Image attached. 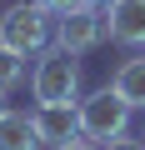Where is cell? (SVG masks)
I'll return each instance as SVG.
<instances>
[{"label":"cell","mask_w":145,"mask_h":150,"mask_svg":"<svg viewBox=\"0 0 145 150\" xmlns=\"http://www.w3.org/2000/svg\"><path fill=\"white\" fill-rule=\"evenodd\" d=\"M105 35L115 45H145V0H110L105 5Z\"/></svg>","instance_id":"8992f818"},{"label":"cell","mask_w":145,"mask_h":150,"mask_svg":"<svg viewBox=\"0 0 145 150\" xmlns=\"http://www.w3.org/2000/svg\"><path fill=\"white\" fill-rule=\"evenodd\" d=\"M5 110H10V105H5V90H0V115H5Z\"/></svg>","instance_id":"5bb4252c"},{"label":"cell","mask_w":145,"mask_h":150,"mask_svg":"<svg viewBox=\"0 0 145 150\" xmlns=\"http://www.w3.org/2000/svg\"><path fill=\"white\" fill-rule=\"evenodd\" d=\"M80 5H95V10H105V5H110V0H80Z\"/></svg>","instance_id":"4fadbf2b"},{"label":"cell","mask_w":145,"mask_h":150,"mask_svg":"<svg viewBox=\"0 0 145 150\" xmlns=\"http://www.w3.org/2000/svg\"><path fill=\"white\" fill-rule=\"evenodd\" d=\"M55 25H50V10H40L35 0H20V5H10L5 15H0V45H10L20 55H40L50 45Z\"/></svg>","instance_id":"3957f363"},{"label":"cell","mask_w":145,"mask_h":150,"mask_svg":"<svg viewBox=\"0 0 145 150\" xmlns=\"http://www.w3.org/2000/svg\"><path fill=\"white\" fill-rule=\"evenodd\" d=\"M35 105H75L80 100V55L65 45H45L30 75Z\"/></svg>","instance_id":"6da1fadb"},{"label":"cell","mask_w":145,"mask_h":150,"mask_svg":"<svg viewBox=\"0 0 145 150\" xmlns=\"http://www.w3.org/2000/svg\"><path fill=\"white\" fill-rule=\"evenodd\" d=\"M20 80H25V55H20V50H10V45H0V90L10 95Z\"/></svg>","instance_id":"9c48e42d"},{"label":"cell","mask_w":145,"mask_h":150,"mask_svg":"<svg viewBox=\"0 0 145 150\" xmlns=\"http://www.w3.org/2000/svg\"><path fill=\"white\" fill-rule=\"evenodd\" d=\"M30 120H35L40 145H50V150H60V145H70V140H80V115H75V105H35Z\"/></svg>","instance_id":"5b68a950"},{"label":"cell","mask_w":145,"mask_h":150,"mask_svg":"<svg viewBox=\"0 0 145 150\" xmlns=\"http://www.w3.org/2000/svg\"><path fill=\"white\" fill-rule=\"evenodd\" d=\"M125 100H130V110H145V55H135V60H125L120 70H115V80H110Z\"/></svg>","instance_id":"ba28073f"},{"label":"cell","mask_w":145,"mask_h":150,"mask_svg":"<svg viewBox=\"0 0 145 150\" xmlns=\"http://www.w3.org/2000/svg\"><path fill=\"white\" fill-rule=\"evenodd\" d=\"M100 40H105V10H95V5H75L55 20V45L75 50V55L95 50Z\"/></svg>","instance_id":"277c9868"},{"label":"cell","mask_w":145,"mask_h":150,"mask_svg":"<svg viewBox=\"0 0 145 150\" xmlns=\"http://www.w3.org/2000/svg\"><path fill=\"white\" fill-rule=\"evenodd\" d=\"M0 150H40L35 120L20 115V110H5V115H0Z\"/></svg>","instance_id":"52a82bcc"},{"label":"cell","mask_w":145,"mask_h":150,"mask_svg":"<svg viewBox=\"0 0 145 150\" xmlns=\"http://www.w3.org/2000/svg\"><path fill=\"white\" fill-rule=\"evenodd\" d=\"M140 135H145V130H140Z\"/></svg>","instance_id":"9a60e30c"},{"label":"cell","mask_w":145,"mask_h":150,"mask_svg":"<svg viewBox=\"0 0 145 150\" xmlns=\"http://www.w3.org/2000/svg\"><path fill=\"white\" fill-rule=\"evenodd\" d=\"M35 5H40V10H50V15H65V10H75L80 0H35Z\"/></svg>","instance_id":"8fae6325"},{"label":"cell","mask_w":145,"mask_h":150,"mask_svg":"<svg viewBox=\"0 0 145 150\" xmlns=\"http://www.w3.org/2000/svg\"><path fill=\"white\" fill-rule=\"evenodd\" d=\"M75 115H80V135L95 140V145H105V140H115V135L130 130V100H125L115 85L75 100Z\"/></svg>","instance_id":"7a4b0ae2"},{"label":"cell","mask_w":145,"mask_h":150,"mask_svg":"<svg viewBox=\"0 0 145 150\" xmlns=\"http://www.w3.org/2000/svg\"><path fill=\"white\" fill-rule=\"evenodd\" d=\"M100 150H145V135H140V140H135V135H130V130H125V135H115V140H105V145H100Z\"/></svg>","instance_id":"30bf717a"},{"label":"cell","mask_w":145,"mask_h":150,"mask_svg":"<svg viewBox=\"0 0 145 150\" xmlns=\"http://www.w3.org/2000/svg\"><path fill=\"white\" fill-rule=\"evenodd\" d=\"M60 150H100V145H95V140H85V135H80V140H70V145H60Z\"/></svg>","instance_id":"7c38bea8"}]
</instances>
